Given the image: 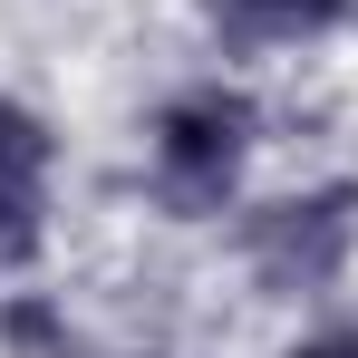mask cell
<instances>
[{"label":"cell","instance_id":"6da1fadb","mask_svg":"<svg viewBox=\"0 0 358 358\" xmlns=\"http://www.w3.org/2000/svg\"><path fill=\"white\" fill-rule=\"evenodd\" d=\"M252 97L242 87H184L155 107V194L175 213H223L252 165Z\"/></svg>","mask_w":358,"mask_h":358},{"label":"cell","instance_id":"7a4b0ae2","mask_svg":"<svg viewBox=\"0 0 358 358\" xmlns=\"http://www.w3.org/2000/svg\"><path fill=\"white\" fill-rule=\"evenodd\" d=\"M349 242H358V184H320V194H281L242 213V262L271 291H329L349 271Z\"/></svg>","mask_w":358,"mask_h":358},{"label":"cell","instance_id":"3957f363","mask_svg":"<svg viewBox=\"0 0 358 358\" xmlns=\"http://www.w3.org/2000/svg\"><path fill=\"white\" fill-rule=\"evenodd\" d=\"M213 20H233V29H271V39H300V29H339L349 20V0H203Z\"/></svg>","mask_w":358,"mask_h":358},{"label":"cell","instance_id":"277c9868","mask_svg":"<svg viewBox=\"0 0 358 358\" xmlns=\"http://www.w3.org/2000/svg\"><path fill=\"white\" fill-rule=\"evenodd\" d=\"M39 175H49V126H39V107L0 97V184L10 194H39Z\"/></svg>","mask_w":358,"mask_h":358},{"label":"cell","instance_id":"5b68a950","mask_svg":"<svg viewBox=\"0 0 358 358\" xmlns=\"http://www.w3.org/2000/svg\"><path fill=\"white\" fill-rule=\"evenodd\" d=\"M291 358H358V329L349 339H310V349H291Z\"/></svg>","mask_w":358,"mask_h":358}]
</instances>
